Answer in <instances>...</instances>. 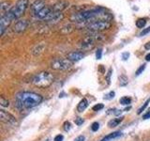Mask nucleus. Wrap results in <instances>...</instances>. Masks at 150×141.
I'll return each instance as SVG.
<instances>
[{
    "instance_id": "ddd939ff",
    "label": "nucleus",
    "mask_w": 150,
    "mask_h": 141,
    "mask_svg": "<svg viewBox=\"0 0 150 141\" xmlns=\"http://www.w3.org/2000/svg\"><path fill=\"white\" fill-rule=\"evenodd\" d=\"M43 8H45V1L44 0H37V1H35L32 5V9L35 11V13L39 12Z\"/></svg>"
},
{
    "instance_id": "cd10ccee",
    "label": "nucleus",
    "mask_w": 150,
    "mask_h": 141,
    "mask_svg": "<svg viewBox=\"0 0 150 141\" xmlns=\"http://www.w3.org/2000/svg\"><path fill=\"white\" fill-rule=\"evenodd\" d=\"M98 128H100V124H98V122H94V123L91 125V130L93 132H97L98 130Z\"/></svg>"
},
{
    "instance_id": "5701e85b",
    "label": "nucleus",
    "mask_w": 150,
    "mask_h": 141,
    "mask_svg": "<svg viewBox=\"0 0 150 141\" xmlns=\"http://www.w3.org/2000/svg\"><path fill=\"white\" fill-rule=\"evenodd\" d=\"M0 105L2 107H8L9 105V102L7 100V99H5L3 96L0 97Z\"/></svg>"
},
{
    "instance_id": "6e6552de",
    "label": "nucleus",
    "mask_w": 150,
    "mask_h": 141,
    "mask_svg": "<svg viewBox=\"0 0 150 141\" xmlns=\"http://www.w3.org/2000/svg\"><path fill=\"white\" fill-rule=\"evenodd\" d=\"M63 19V13L61 12H56V11H52L49 15L47 16L44 20L48 21V22H52V23H57L59 22L60 20H62Z\"/></svg>"
},
{
    "instance_id": "4be33fe9",
    "label": "nucleus",
    "mask_w": 150,
    "mask_h": 141,
    "mask_svg": "<svg viewBox=\"0 0 150 141\" xmlns=\"http://www.w3.org/2000/svg\"><path fill=\"white\" fill-rule=\"evenodd\" d=\"M9 2H2L1 5H0V9H1V11L4 12V11H8V9H9Z\"/></svg>"
},
{
    "instance_id": "b1692460",
    "label": "nucleus",
    "mask_w": 150,
    "mask_h": 141,
    "mask_svg": "<svg viewBox=\"0 0 150 141\" xmlns=\"http://www.w3.org/2000/svg\"><path fill=\"white\" fill-rule=\"evenodd\" d=\"M149 102H150V98L149 99H147V101L145 102L144 103V105H142L140 108H139V110H138V114H141V113H142L145 108L147 107V105H148V103H149Z\"/></svg>"
},
{
    "instance_id": "e433bc0d",
    "label": "nucleus",
    "mask_w": 150,
    "mask_h": 141,
    "mask_svg": "<svg viewBox=\"0 0 150 141\" xmlns=\"http://www.w3.org/2000/svg\"><path fill=\"white\" fill-rule=\"evenodd\" d=\"M143 119H144V120H148V119H150V111L147 112L146 114H144V115L143 116Z\"/></svg>"
},
{
    "instance_id": "9d476101",
    "label": "nucleus",
    "mask_w": 150,
    "mask_h": 141,
    "mask_svg": "<svg viewBox=\"0 0 150 141\" xmlns=\"http://www.w3.org/2000/svg\"><path fill=\"white\" fill-rule=\"evenodd\" d=\"M83 56H84V54L83 52L73 51V52H70V53L68 54L67 58L70 61H72V62H77V61L81 60Z\"/></svg>"
},
{
    "instance_id": "c9c22d12",
    "label": "nucleus",
    "mask_w": 150,
    "mask_h": 141,
    "mask_svg": "<svg viewBox=\"0 0 150 141\" xmlns=\"http://www.w3.org/2000/svg\"><path fill=\"white\" fill-rule=\"evenodd\" d=\"M129 54L126 52V53H124L123 55H122V58H123L124 60H127V59L129 58Z\"/></svg>"
},
{
    "instance_id": "393cba45",
    "label": "nucleus",
    "mask_w": 150,
    "mask_h": 141,
    "mask_svg": "<svg viewBox=\"0 0 150 141\" xmlns=\"http://www.w3.org/2000/svg\"><path fill=\"white\" fill-rule=\"evenodd\" d=\"M115 93L114 91H110L109 93L106 94V95L104 96V99L105 100H111V99H112L115 97Z\"/></svg>"
},
{
    "instance_id": "20e7f679",
    "label": "nucleus",
    "mask_w": 150,
    "mask_h": 141,
    "mask_svg": "<svg viewBox=\"0 0 150 141\" xmlns=\"http://www.w3.org/2000/svg\"><path fill=\"white\" fill-rule=\"evenodd\" d=\"M111 26V23L109 21H105V20H93L87 25V28L89 30H92L94 32H98V31H102L110 28Z\"/></svg>"
},
{
    "instance_id": "2f4dec72",
    "label": "nucleus",
    "mask_w": 150,
    "mask_h": 141,
    "mask_svg": "<svg viewBox=\"0 0 150 141\" xmlns=\"http://www.w3.org/2000/svg\"><path fill=\"white\" fill-rule=\"evenodd\" d=\"M64 130H65L66 132H68V131L70 130V123H69V122L66 121L65 123H64Z\"/></svg>"
},
{
    "instance_id": "39448f33",
    "label": "nucleus",
    "mask_w": 150,
    "mask_h": 141,
    "mask_svg": "<svg viewBox=\"0 0 150 141\" xmlns=\"http://www.w3.org/2000/svg\"><path fill=\"white\" fill-rule=\"evenodd\" d=\"M72 61L69 60L68 58H57L52 61L51 63V67L54 70H68L72 66Z\"/></svg>"
},
{
    "instance_id": "473e14b6",
    "label": "nucleus",
    "mask_w": 150,
    "mask_h": 141,
    "mask_svg": "<svg viewBox=\"0 0 150 141\" xmlns=\"http://www.w3.org/2000/svg\"><path fill=\"white\" fill-rule=\"evenodd\" d=\"M101 56H102V50L101 49H98L97 53H96V58L98 59H100L101 58Z\"/></svg>"
},
{
    "instance_id": "7c9ffc66",
    "label": "nucleus",
    "mask_w": 150,
    "mask_h": 141,
    "mask_svg": "<svg viewBox=\"0 0 150 141\" xmlns=\"http://www.w3.org/2000/svg\"><path fill=\"white\" fill-rule=\"evenodd\" d=\"M150 32V26H148L147 28H144V29L140 33V36H144V35H146L147 33Z\"/></svg>"
},
{
    "instance_id": "58836bf2",
    "label": "nucleus",
    "mask_w": 150,
    "mask_h": 141,
    "mask_svg": "<svg viewBox=\"0 0 150 141\" xmlns=\"http://www.w3.org/2000/svg\"><path fill=\"white\" fill-rule=\"evenodd\" d=\"M145 60H146V61H150V53L145 56Z\"/></svg>"
},
{
    "instance_id": "6ab92c4d",
    "label": "nucleus",
    "mask_w": 150,
    "mask_h": 141,
    "mask_svg": "<svg viewBox=\"0 0 150 141\" xmlns=\"http://www.w3.org/2000/svg\"><path fill=\"white\" fill-rule=\"evenodd\" d=\"M129 83V79L126 75H120L119 76V85L120 87H126Z\"/></svg>"
},
{
    "instance_id": "423d86ee",
    "label": "nucleus",
    "mask_w": 150,
    "mask_h": 141,
    "mask_svg": "<svg viewBox=\"0 0 150 141\" xmlns=\"http://www.w3.org/2000/svg\"><path fill=\"white\" fill-rule=\"evenodd\" d=\"M0 120L5 123L9 124V125H17V120L16 118L13 115H11V113H8L7 111H5L3 109L0 110Z\"/></svg>"
},
{
    "instance_id": "bb28decb",
    "label": "nucleus",
    "mask_w": 150,
    "mask_h": 141,
    "mask_svg": "<svg viewBox=\"0 0 150 141\" xmlns=\"http://www.w3.org/2000/svg\"><path fill=\"white\" fill-rule=\"evenodd\" d=\"M144 69H145V64H143L142 66H140V68L136 70V75H137V76H138V75H140L144 70Z\"/></svg>"
},
{
    "instance_id": "f704fd0d",
    "label": "nucleus",
    "mask_w": 150,
    "mask_h": 141,
    "mask_svg": "<svg viewBox=\"0 0 150 141\" xmlns=\"http://www.w3.org/2000/svg\"><path fill=\"white\" fill-rule=\"evenodd\" d=\"M84 139H86V138H84V136H83V135H79L78 137L75 138L74 141H84Z\"/></svg>"
},
{
    "instance_id": "aec40b11",
    "label": "nucleus",
    "mask_w": 150,
    "mask_h": 141,
    "mask_svg": "<svg viewBox=\"0 0 150 141\" xmlns=\"http://www.w3.org/2000/svg\"><path fill=\"white\" fill-rule=\"evenodd\" d=\"M145 24H146V19L144 18H141V19H138L137 21H136V26L139 27V28H143Z\"/></svg>"
},
{
    "instance_id": "dca6fc26",
    "label": "nucleus",
    "mask_w": 150,
    "mask_h": 141,
    "mask_svg": "<svg viewBox=\"0 0 150 141\" xmlns=\"http://www.w3.org/2000/svg\"><path fill=\"white\" fill-rule=\"evenodd\" d=\"M122 135V133L119 131H117V132H114V133H112V134H109V135H107L105 137H103L100 141H111L112 139H115V138H117V137H119V136Z\"/></svg>"
},
{
    "instance_id": "a211bd4d",
    "label": "nucleus",
    "mask_w": 150,
    "mask_h": 141,
    "mask_svg": "<svg viewBox=\"0 0 150 141\" xmlns=\"http://www.w3.org/2000/svg\"><path fill=\"white\" fill-rule=\"evenodd\" d=\"M122 120H123V118H117V119H112V120H111L109 122H108V126H109L110 128H112V127H116Z\"/></svg>"
},
{
    "instance_id": "f8f14e48",
    "label": "nucleus",
    "mask_w": 150,
    "mask_h": 141,
    "mask_svg": "<svg viewBox=\"0 0 150 141\" xmlns=\"http://www.w3.org/2000/svg\"><path fill=\"white\" fill-rule=\"evenodd\" d=\"M68 3L65 2V1H59L57 3H55L53 8H52V11H56V12H61L63 11V9H65L66 8L68 7Z\"/></svg>"
},
{
    "instance_id": "7ed1b4c3",
    "label": "nucleus",
    "mask_w": 150,
    "mask_h": 141,
    "mask_svg": "<svg viewBox=\"0 0 150 141\" xmlns=\"http://www.w3.org/2000/svg\"><path fill=\"white\" fill-rule=\"evenodd\" d=\"M27 6H28V0H18L15 6L12 7L8 12L4 14H6L11 20H15V19H18L19 17H21L23 15V12L27 9Z\"/></svg>"
},
{
    "instance_id": "c756f323",
    "label": "nucleus",
    "mask_w": 150,
    "mask_h": 141,
    "mask_svg": "<svg viewBox=\"0 0 150 141\" xmlns=\"http://www.w3.org/2000/svg\"><path fill=\"white\" fill-rule=\"evenodd\" d=\"M83 123V120L82 119V118H77V119H75V124L80 126L82 125Z\"/></svg>"
},
{
    "instance_id": "72a5a7b5",
    "label": "nucleus",
    "mask_w": 150,
    "mask_h": 141,
    "mask_svg": "<svg viewBox=\"0 0 150 141\" xmlns=\"http://www.w3.org/2000/svg\"><path fill=\"white\" fill-rule=\"evenodd\" d=\"M63 138H64V136L62 135H57L54 137V141H63Z\"/></svg>"
},
{
    "instance_id": "2eb2a0df",
    "label": "nucleus",
    "mask_w": 150,
    "mask_h": 141,
    "mask_svg": "<svg viewBox=\"0 0 150 141\" xmlns=\"http://www.w3.org/2000/svg\"><path fill=\"white\" fill-rule=\"evenodd\" d=\"M52 11V8H49V7H45L41 9V11H40L39 12H37L35 13L36 14V16L38 18H40V19H45L47 16L49 15V13Z\"/></svg>"
},
{
    "instance_id": "a878e982",
    "label": "nucleus",
    "mask_w": 150,
    "mask_h": 141,
    "mask_svg": "<svg viewBox=\"0 0 150 141\" xmlns=\"http://www.w3.org/2000/svg\"><path fill=\"white\" fill-rule=\"evenodd\" d=\"M103 107H104V105H103L102 103H98V105L93 106V110L94 111H100V110L103 109Z\"/></svg>"
},
{
    "instance_id": "0eeeda50",
    "label": "nucleus",
    "mask_w": 150,
    "mask_h": 141,
    "mask_svg": "<svg viewBox=\"0 0 150 141\" xmlns=\"http://www.w3.org/2000/svg\"><path fill=\"white\" fill-rule=\"evenodd\" d=\"M97 39H98V38L97 37H94L93 35H89V36L86 37L83 40L82 43H81V48H83V49H88V48H90V47H92L94 45V42H95V41Z\"/></svg>"
},
{
    "instance_id": "f03ea898",
    "label": "nucleus",
    "mask_w": 150,
    "mask_h": 141,
    "mask_svg": "<svg viewBox=\"0 0 150 141\" xmlns=\"http://www.w3.org/2000/svg\"><path fill=\"white\" fill-rule=\"evenodd\" d=\"M54 82V75L49 72H41L37 73L32 79L34 86L41 88H46L50 87Z\"/></svg>"
},
{
    "instance_id": "4468645a",
    "label": "nucleus",
    "mask_w": 150,
    "mask_h": 141,
    "mask_svg": "<svg viewBox=\"0 0 150 141\" xmlns=\"http://www.w3.org/2000/svg\"><path fill=\"white\" fill-rule=\"evenodd\" d=\"M46 48V45L44 43H39V44H37L34 48L32 49L31 51V53L34 55V56H40L41 53H43V51L45 50Z\"/></svg>"
},
{
    "instance_id": "4c0bfd02",
    "label": "nucleus",
    "mask_w": 150,
    "mask_h": 141,
    "mask_svg": "<svg viewBox=\"0 0 150 141\" xmlns=\"http://www.w3.org/2000/svg\"><path fill=\"white\" fill-rule=\"evenodd\" d=\"M144 48L146 50H150V41H148L147 43L144 44Z\"/></svg>"
},
{
    "instance_id": "412c9836",
    "label": "nucleus",
    "mask_w": 150,
    "mask_h": 141,
    "mask_svg": "<svg viewBox=\"0 0 150 141\" xmlns=\"http://www.w3.org/2000/svg\"><path fill=\"white\" fill-rule=\"evenodd\" d=\"M131 103V99L129 97H122L120 99V103L123 105H130Z\"/></svg>"
},
{
    "instance_id": "f257e3e1",
    "label": "nucleus",
    "mask_w": 150,
    "mask_h": 141,
    "mask_svg": "<svg viewBox=\"0 0 150 141\" xmlns=\"http://www.w3.org/2000/svg\"><path fill=\"white\" fill-rule=\"evenodd\" d=\"M16 106L20 109H28L39 105L42 102L43 98L40 94L30 91L19 92L16 97Z\"/></svg>"
},
{
    "instance_id": "c85d7f7f",
    "label": "nucleus",
    "mask_w": 150,
    "mask_h": 141,
    "mask_svg": "<svg viewBox=\"0 0 150 141\" xmlns=\"http://www.w3.org/2000/svg\"><path fill=\"white\" fill-rule=\"evenodd\" d=\"M111 75H112V69H109L107 73V75H106V81H107V84L109 85L110 82H111Z\"/></svg>"
},
{
    "instance_id": "9b49d317",
    "label": "nucleus",
    "mask_w": 150,
    "mask_h": 141,
    "mask_svg": "<svg viewBox=\"0 0 150 141\" xmlns=\"http://www.w3.org/2000/svg\"><path fill=\"white\" fill-rule=\"evenodd\" d=\"M27 26H28V22L26 20H20L14 25L13 29L17 33H21L23 31H25L27 28Z\"/></svg>"
},
{
    "instance_id": "1a4fd4ad",
    "label": "nucleus",
    "mask_w": 150,
    "mask_h": 141,
    "mask_svg": "<svg viewBox=\"0 0 150 141\" xmlns=\"http://www.w3.org/2000/svg\"><path fill=\"white\" fill-rule=\"evenodd\" d=\"M11 19H9L6 14H3L1 16V19H0V34L3 35L5 29L11 25Z\"/></svg>"
},
{
    "instance_id": "f3484780",
    "label": "nucleus",
    "mask_w": 150,
    "mask_h": 141,
    "mask_svg": "<svg viewBox=\"0 0 150 141\" xmlns=\"http://www.w3.org/2000/svg\"><path fill=\"white\" fill-rule=\"evenodd\" d=\"M87 106H88V101L86 100V98H83V100L79 103V105L77 106V110L79 112H83V111H84L86 109Z\"/></svg>"
}]
</instances>
